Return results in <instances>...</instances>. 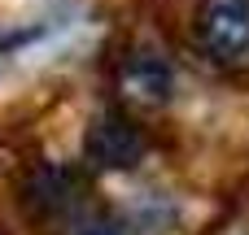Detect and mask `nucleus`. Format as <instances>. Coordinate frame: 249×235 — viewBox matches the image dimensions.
Instances as JSON below:
<instances>
[{
    "mask_svg": "<svg viewBox=\"0 0 249 235\" xmlns=\"http://www.w3.org/2000/svg\"><path fill=\"white\" fill-rule=\"evenodd\" d=\"M193 35L214 65H249V0H201Z\"/></svg>",
    "mask_w": 249,
    "mask_h": 235,
    "instance_id": "nucleus-1",
    "label": "nucleus"
},
{
    "mask_svg": "<svg viewBox=\"0 0 249 235\" xmlns=\"http://www.w3.org/2000/svg\"><path fill=\"white\" fill-rule=\"evenodd\" d=\"M118 83H123V96L140 109H162L175 92V70L166 61V52L158 48H131L123 57V70H118Z\"/></svg>",
    "mask_w": 249,
    "mask_h": 235,
    "instance_id": "nucleus-3",
    "label": "nucleus"
},
{
    "mask_svg": "<svg viewBox=\"0 0 249 235\" xmlns=\"http://www.w3.org/2000/svg\"><path fill=\"white\" fill-rule=\"evenodd\" d=\"M144 153H149V135L123 109L101 113L83 135V157L92 170H136Z\"/></svg>",
    "mask_w": 249,
    "mask_h": 235,
    "instance_id": "nucleus-2",
    "label": "nucleus"
}]
</instances>
